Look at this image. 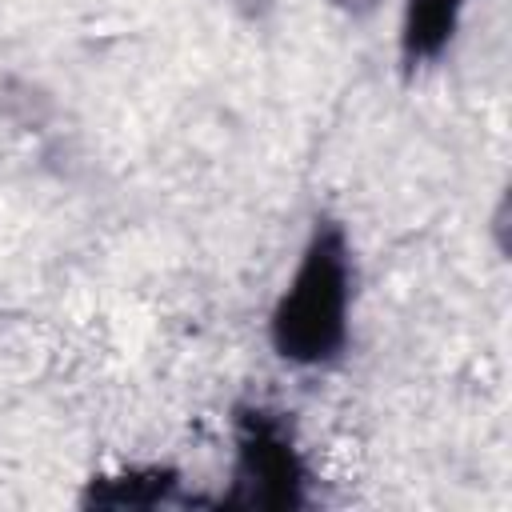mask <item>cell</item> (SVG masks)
Segmentation results:
<instances>
[{"instance_id":"obj_1","label":"cell","mask_w":512,"mask_h":512,"mask_svg":"<svg viewBox=\"0 0 512 512\" xmlns=\"http://www.w3.org/2000/svg\"><path fill=\"white\" fill-rule=\"evenodd\" d=\"M352 304V256L336 224L316 228L292 284L272 312V344L292 364H324L344 348Z\"/></svg>"},{"instance_id":"obj_2","label":"cell","mask_w":512,"mask_h":512,"mask_svg":"<svg viewBox=\"0 0 512 512\" xmlns=\"http://www.w3.org/2000/svg\"><path fill=\"white\" fill-rule=\"evenodd\" d=\"M240 480L260 488V504H288L292 484L300 480V464L284 428L264 412H252L240 428Z\"/></svg>"},{"instance_id":"obj_3","label":"cell","mask_w":512,"mask_h":512,"mask_svg":"<svg viewBox=\"0 0 512 512\" xmlns=\"http://www.w3.org/2000/svg\"><path fill=\"white\" fill-rule=\"evenodd\" d=\"M464 4H468V0H408V4H404L400 52H404V60H408L412 68L436 60V56L448 48V40H452L456 28H460Z\"/></svg>"}]
</instances>
